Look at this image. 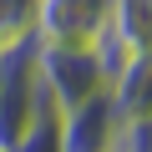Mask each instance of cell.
<instances>
[{
    "label": "cell",
    "mask_w": 152,
    "mask_h": 152,
    "mask_svg": "<svg viewBox=\"0 0 152 152\" xmlns=\"http://www.w3.org/2000/svg\"><path fill=\"white\" fill-rule=\"evenodd\" d=\"M31 66H36V81L56 112H71V107L91 102L96 91H107L86 46H36Z\"/></svg>",
    "instance_id": "cell-1"
},
{
    "label": "cell",
    "mask_w": 152,
    "mask_h": 152,
    "mask_svg": "<svg viewBox=\"0 0 152 152\" xmlns=\"http://www.w3.org/2000/svg\"><path fill=\"white\" fill-rule=\"evenodd\" d=\"M107 15H112V0H41L31 41L36 46H91Z\"/></svg>",
    "instance_id": "cell-2"
},
{
    "label": "cell",
    "mask_w": 152,
    "mask_h": 152,
    "mask_svg": "<svg viewBox=\"0 0 152 152\" xmlns=\"http://www.w3.org/2000/svg\"><path fill=\"white\" fill-rule=\"evenodd\" d=\"M117 132H122V117H117L107 91H96L91 102L61 112V152H112Z\"/></svg>",
    "instance_id": "cell-3"
},
{
    "label": "cell",
    "mask_w": 152,
    "mask_h": 152,
    "mask_svg": "<svg viewBox=\"0 0 152 152\" xmlns=\"http://www.w3.org/2000/svg\"><path fill=\"white\" fill-rule=\"evenodd\" d=\"M107 31L132 56H152V0H112Z\"/></svg>",
    "instance_id": "cell-4"
},
{
    "label": "cell",
    "mask_w": 152,
    "mask_h": 152,
    "mask_svg": "<svg viewBox=\"0 0 152 152\" xmlns=\"http://www.w3.org/2000/svg\"><path fill=\"white\" fill-rule=\"evenodd\" d=\"M152 61V56H147ZM147 61H132L117 81L107 86V96H112V107H117V117L127 122V117H152V107H147V81H152V66Z\"/></svg>",
    "instance_id": "cell-5"
},
{
    "label": "cell",
    "mask_w": 152,
    "mask_h": 152,
    "mask_svg": "<svg viewBox=\"0 0 152 152\" xmlns=\"http://www.w3.org/2000/svg\"><path fill=\"white\" fill-rule=\"evenodd\" d=\"M36 5H41V0H0V51L31 41V31H36Z\"/></svg>",
    "instance_id": "cell-6"
},
{
    "label": "cell",
    "mask_w": 152,
    "mask_h": 152,
    "mask_svg": "<svg viewBox=\"0 0 152 152\" xmlns=\"http://www.w3.org/2000/svg\"><path fill=\"white\" fill-rule=\"evenodd\" d=\"M10 152H61V112L51 107V112H41L36 117V127L10 147Z\"/></svg>",
    "instance_id": "cell-7"
},
{
    "label": "cell",
    "mask_w": 152,
    "mask_h": 152,
    "mask_svg": "<svg viewBox=\"0 0 152 152\" xmlns=\"http://www.w3.org/2000/svg\"><path fill=\"white\" fill-rule=\"evenodd\" d=\"M112 152H117V147H112Z\"/></svg>",
    "instance_id": "cell-8"
}]
</instances>
